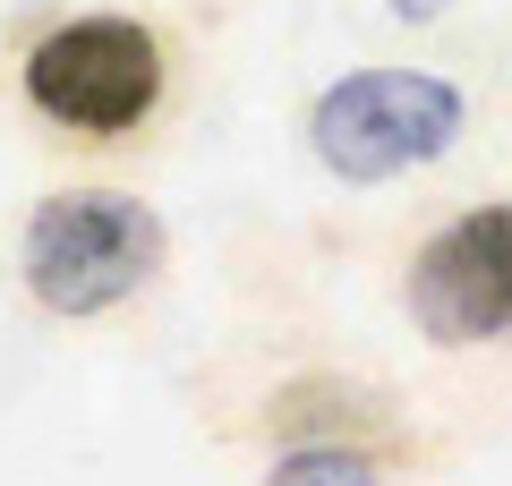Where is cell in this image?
Wrapping results in <instances>:
<instances>
[{"mask_svg": "<svg viewBox=\"0 0 512 486\" xmlns=\"http://www.w3.org/2000/svg\"><path fill=\"white\" fill-rule=\"evenodd\" d=\"M18 273L52 316H103L163 273V222L120 188H60L26 214Z\"/></svg>", "mask_w": 512, "mask_h": 486, "instance_id": "cell-1", "label": "cell"}, {"mask_svg": "<svg viewBox=\"0 0 512 486\" xmlns=\"http://www.w3.org/2000/svg\"><path fill=\"white\" fill-rule=\"evenodd\" d=\"M461 120H470V103L436 69H350L342 86L316 94L308 145H316V162H325L333 180L376 188V180H402L419 162L453 154Z\"/></svg>", "mask_w": 512, "mask_h": 486, "instance_id": "cell-2", "label": "cell"}, {"mask_svg": "<svg viewBox=\"0 0 512 486\" xmlns=\"http://www.w3.org/2000/svg\"><path fill=\"white\" fill-rule=\"evenodd\" d=\"M26 103L60 137H128L163 103V43L137 18H69L26 52Z\"/></svg>", "mask_w": 512, "mask_h": 486, "instance_id": "cell-3", "label": "cell"}, {"mask_svg": "<svg viewBox=\"0 0 512 486\" xmlns=\"http://www.w3.org/2000/svg\"><path fill=\"white\" fill-rule=\"evenodd\" d=\"M402 299H410V324H419L436 350L512 342V197L444 222V231L410 256Z\"/></svg>", "mask_w": 512, "mask_h": 486, "instance_id": "cell-4", "label": "cell"}, {"mask_svg": "<svg viewBox=\"0 0 512 486\" xmlns=\"http://www.w3.org/2000/svg\"><path fill=\"white\" fill-rule=\"evenodd\" d=\"M265 486H384V469L359 444H299L265 469Z\"/></svg>", "mask_w": 512, "mask_h": 486, "instance_id": "cell-5", "label": "cell"}, {"mask_svg": "<svg viewBox=\"0 0 512 486\" xmlns=\"http://www.w3.org/2000/svg\"><path fill=\"white\" fill-rule=\"evenodd\" d=\"M384 9H393V18H402V26H427V18H444L453 0H384Z\"/></svg>", "mask_w": 512, "mask_h": 486, "instance_id": "cell-6", "label": "cell"}]
</instances>
